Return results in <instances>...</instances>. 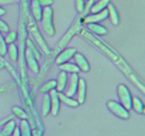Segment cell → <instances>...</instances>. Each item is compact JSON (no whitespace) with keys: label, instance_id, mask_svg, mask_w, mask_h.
I'll use <instances>...</instances> for the list:
<instances>
[{"label":"cell","instance_id":"obj_1","mask_svg":"<svg viewBox=\"0 0 145 136\" xmlns=\"http://www.w3.org/2000/svg\"><path fill=\"white\" fill-rule=\"evenodd\" d=\"M80 34L82 35V36H83L84 38H86V40H88L89 42H91L92 44H93L95 46L97 47L99 49H100L105 55H106L109 58H110L115 63H116V62H118V60L120 56H119V55H118V53H116V52H114L113 51H112L110 48H108L107 46H106L104 44L102 43L99 39H97L96 37L93 36L91 33H89V31H86V29L82 28L80 31Z\"/></svg>","mask_w":145,"mask_h":136},{"label":"cell","instance_id":"obj_19","mask_svg":"<svg viewBox=\"0 0 145 136\" xmlns=\"http://www.w3.org/2000/svg\"><path fill=\"white\" fill-rule=\"evenodd\" d=\"M131 109H133L136 113L139 114H143L144 110V103H142L141 99L137 96H134L132 98V105Z\"/></svg>","mask_w":145,"mask_h":136},{"label":"cell","instance_id":"obj_15","mask_svg":"<svg viewBox=\"0 0 145 136\" xmlns=\"http://www.w3.org/2000/svg\"><path fill=\"white\" fill-rule=\"evenodd\" d=\"M31 11L33 19L35 21H40L42 16V8L40 5L38 0H32L31 3Z\"/></svg>","mask_w":145,"mask_h":136},{"label":"cell","instance_id":"obj_14","mask_svg":"<svg viewBox=\"0 0 145 136\" xmlns=\"http://www.w3.org/2000/svg\"><path fill=\"white\" fill-rule=\"evenodd\" d=\"M106 8L108 10V18H110L112 24L114 26H118L120 22V18L117 8L112 3H110Z\"/></svg>","mask_w":145,"mask_h":136},{"label":"cell","instance_id":"obj_5","mask_svg":"<svg viewBox=\"0 0 145 136\" xmlns=\"http://www.w3.org/2000/svg\"><path fill=\"white\" fill-rule=\"evenodd\" d=\"M106 106L110 112L119 118L127 120L130 118L129 110L125 109L119 102L114 100H109L106 103Z\"/></svg>","mask_w":145,"mask_h":136},{"label":"cell","instance_id":"obj_25","mask_svg":"<svg viewBox=\"0 0 145 136\" xmlns=\"http://www.w3.org/2000/svg\"><path fill=\"white\" fill-rule=\"evenodd\" d=\"M56 88V80L55 79H51L45 82L40 87V92L42 93L47 94L49 93L52 89H55Z\"/></svg>","mask_w":145,"mask_h":136},{"label":"cell","instance_id":"obj_34","mask_svg":"<svg viewBox=\"0 0 145 136\" xmlns=\"http://www.w3.org/2000/svg\"><path fill=\"white\" fill-rule=\"evenodd\" d=\"M6 13H7V11H6L5 8H4L3 7H0V17L3 16H4L6 14Z\"/></svg>","mask_w":145,"mask_h":136},{"label":"cell","instance_id":"obj_21","mask_svg":"<svg viewBox=\"0 0 145 136\" xmlns=\"http://www.w3.org/2000/svg\"><path fill=\"white\" fill-rule=\"evenodd\" d=\"M59 69L66 73L71 74H78L80 72L77 66L75 64L71 63V62H65L59 65Z\"/></svg>","mask_w":145,"mask_h":136},{"label":"cell","instance_id":"obj_18","mask_svg":"<svg viewBox=\"0 0 145 136\" xmlns=\"http://www.w3.org/2000/svg\"><path fill=\"white\" fill-rule=\"evenodd\" d=\"M86 28L93 33L99 35H105L108 34V31L103 26L99 24H86Z\"/></svg>","mask_w":145,"mask_h":136},{"label":"cell","instance_id":"obj_22","mask_svg":"<svg viewBox=\"0 0 145 136\" xmlns=\"http://www.w3.org/2000/svg\"><path fill=\"white\" fill-rule=\"evenodd\" d=\"M42 109H41V113L43 116H47L50 112V99L49 94H45L42 99Z\"/></svg>","mask_w":145,"mask_h":136},{"label":"cell","instance_id":"obj_6","mask_svg":"<svg viewBox=\"0 0 145 136\" xmlns=\"http://www.w3.org/2000/svg\"><path fill=\"white\" fill-rule=\"evenodd\" d=\"M25 60L28 68L31 69V72H33L34 74L39 73L40 67L38 63V60L28 48H25Z\"/></svg>","mask_w":145,"mask_h":136},{"label":"cell","instance_id":"obj_8","mask_svg":"<svg viewBox=\"0 0 145 136\" xmlns=\"http://www.w3.org/2000/svg\"><path fill=\"white\" fill-rule=\"evenodd\" d=\"M50 99V112L53 116H57L60 109V100L58 96V92L55 89H52L49 92Z\"/></svg>","mask_w":145,"mask_h":136},{"label":"cell","instance_id":"obj_12","mask_svg":"<svg viewBox=\"0 0 145 136\" xmlns=\"http://www.w3.org/2000/svg\"><path fill=\"white\" fill-rule=\"evenodd\" d=\"M73 58L74 59L75 65L79 67L80 71H82L84 72H88L90 70V65L87 60L82 53L76 52L74 55Z\"/></svg>","mask_w":145,"mask_h":136},{"label":"cell","instance_id":"obj_20","mask_svg":"<svg viewBox=\"0 0 145 136\" xmlns=\"http://www.w3.org/2000/svg\"><path fill=\"white\" fill-rule=\"evenodd\" d=\"M7 54L8 55L9 60L12 62H16L18 58V50L16 45L14 43L7 45Z\"/></svg>","mask_w":145,"mask_h":136},{"label":"cell","instance_id":"obj_26","mask_svg":"<svg viewBox=\"0 0 145 136\" xmlns=\"http://www.w3.org/2000/svg\"><path fill=\"white\" fill-rule=\"evenodd\" d=\"M26 45H27V48L31 51L33 55L35 56V58H36L37 60H39L41 59V54L40 53L39 51L37 49L36 46L33 44V41H31V39H28L26 41Z\"/></svg>","mask_w":145,"mask_h":136},{"label":"cell","instance_id":"obj_3","mask_svg":"<svg viewBox=\"0 0 145 136\" xmlns=\"http://www.w3.org/2000/svg\"><path fill=\"white\" fill-rule=\"evenodd\" d=\"M40 21H42L44 32L50 36H53L55 34V29L53 24V11L51 7L42 8Z\"/></svg>","mask_w":145,"mask_h":136},{"label":"cell","instance_id":"obj_23","mask_svg":"<svg viewBox=\"0 0 145 136\" xmlns=\"http://www.w3.org/2000/svg\"><path fill=\"white\" fill-rule=\"evenodd\" d=\"M58 96H59L60 101L63 102L65 105L69 106V107L76 108L79 106L77 101L74 100V99L71 97H68V96H65L64 93H58Z\"/></svg>","mask_w":145,"mask_h":136},{"label":"cell","instance_id":"obj_29","mask_svg":"<svg viewBox=\"0 0 145 136\" xmlns=\"http://www.w3.org/2000/svg\"><path fill=\"white\" fill-rule=\"evenodd\" d=\"M7 52V45L4 41V38L0 33V56L4 57Z\"/></svg>","mask_w":145,"mask_h":136},{"label":"cell","instance_id":"obj_32","mask_svg":"<svg viewBox=\"0 0 145 136\" xmlns=\"http://www.w3.org/2000/svg\"><path fill=\"white\" fill-rule=\"evenodd\" d=\"M18 1V0H0V6L14 4V3H16Z\"/></svg>","mask_w":145,"mask_h":136},{"label":"cell","instance_id":"obj_17","mask_svg":"<svg viewBox=\"0 0 145 136\" xmlns=\"http://www.w3.org/2000/svg\"><path fill=\"white\" fill-rule=\"evenodd\" d=\"M110 3V0H99L97 2L93 3L91 7L89 12L91 14H97L107 8L108 5Z\"/></svg>","mask_w":145,"mask_h":136},{"label":"cell","instance_id":"obj_4","mask_svg":"<svg viewBox=\"0 0 145 136\" xmlns=\"http://www.w3.org/2000/svg\"><path fill=\"white\" fill-rule=\"evenodd\" d=\"M117 94L120 102L119 103L127 110H130L132 105V96L130 90L124 84H120L117 86Z\"/></svg>","mask_w":145,"mask_h":136},{"label":"cell","instance_id":"obj_36","mask_svg":"<svg viewBox=\"0 0 145 136\" xmlns=\"http://www.w3.org/2000/svg\"><path fill=\"white\" fill-rule=\"evenodd\" d=\"M85 1H88V0H85Z\"/></svg>","mask_w":145,"mask_h":136},{"label":"cell","instance_id":"obj_30","mask_svg":"<svg viewBox=\"0 0 145 136\" xmlns=\"http://www.w3.org/2000/svg\"><path fill=\"white\" fill-rule=\"evenodd\" d=\"M9 32V27L4 22L3 20L0 18V33H7Z\"/></svg>","mask_w":145,"mask_h":136},{"label":"cell","instance_id":"obj_35","mask_svg":"<svg viewBox=\"0 0 145 136\" xmlns=\"http://www.w3.org/2000/svg\"><path fill=\"white\" fill-rule=\"evenodd\" d=\"M5 67V63L0 60V69H2Z\"/></svg>","mask_w":145,"mask_h":136},{"label":"cell","instance_id":"obj_24","mask_svg":"<svg viewBox=\"0 0 145 136\" xmlns=\"http://www.w3.org/2000/svg\"><path fill=\"white\" fill-rule=\"evenodd\" d=\"M20 133L21 136H32L31 126L27 120H21L20 122Z\"/></svg>","mask_w":145,"mask_h":136},{"label":"cell","instance_id":"obj_27","mask_svg":"<svg viewBox=\"0 0 145 136\" xmlns=\"http://www.w3.org/2000/svg\"><path fill=\"white\" fill-rule=\"evenodd\" d=\"M17 38H18L17 32L14 31H9L8 33H7V35L4 38V41H5L7 45H9V44L14 43L17 40Z\"/></svg>","mask_w":145,"mask_h":136},{"label":"cell","instance_id":"obj_7","mask_svg":"<svg viewBox=\"0 0 145 136\" xmlns=\"http://www.w3.org/2000/svg\"><path fill=\"white\" fill-rule=\"evenodd\" d=\"M76 52V49L74 48H69L63 50L59 53L55 59V63L58 65L67 62L72 58H73L74 55Z\"/></svg>","mask_w":145,"mask_h":136},{"label":"cell","instance_id":"obj_31","mask_svg":"<svg viewBox=\"0 0 145 136\" xmlns=\"http://www.w3.org/2000/svg\"><path fill=\"white\" fill-rule=\"evenodd\" d=\"M40 5L41 7H51L53 4V0H38Z\"/></svg>","mask_w":145,"mask_h":136},{"label":"cell","instance_id":"obj_33","mask_svg":"<svg viewBox=\"0 0 145 136\" xmlns=\"http://www.w3.org/2000/svg\"><path fill=\"white\" fill-rule=\"evenodd\" d=\"M12 136H21V133H20V128L18 127H16L14 129V132L12 133Z\"/></svg>","mask_w":145,"mask_h":136},{"label":"cell","instance_id":"obj_11","mask_svg":"<svg viewBox=\"0 0 145 136\" xmlns=\"http://www.w3.org/2000/svg\"><path fill=\"white\" fill-rule=\"evenodd\" d=\"M77 94V102L79 105L84 104L86 101V82L83 78H79L78 86L76 90Z\"/></svg>","mask_w":145,"mask_h":136},{"label":"cell","instance_id":"obj_28","mask_svg":"<svg viewBox=\"0 0 145 136\" xmlns=\"http://www.w3.org/2000/svg\"><path fill=\"white\" fill-rule=\"evenodd\" d=\"M12 112L14 115L21 118V120H26L27 118H28L26 113L18 106H14L12 108Z\"/></svg>","mask_w":145,"mask_h":136},{"label":"cell","instance_id":"obj_2","mask_svg":"<svg viewBox=\"0 0 145 136\" xmlns=\"http://www.w3.org/2000/svg\"><path fill=\"white\" fill-rule=\"evenodd\" d=\"M28 30L31 33L32 38H33V40H35L36 43L40 48V49L43 51L44 53L46 54V55H49L51 52L50 49L47 42H45L40 31L38 29V26L36 25L33 20L31 19L29 21V23L28 24Z\"/></svg>","mask_w":145,"mask_h":136},{"label":"cell","instance_id":"obj_16","mask_svg":"<svg viewBox=\"0 0 145 136\" xmlns=\"http://www.w3.org/2000/svg\"><path fill=\"white\" fill-rule=\"evenodd\" d=\"M16 127V123L15 120L13 119L8 120L3 125L2 128L0 131V134L2 136H11Z\"/></svg>","mask_w":145,"mask_h":136},{"label":"cell","instance_id":"obj_13","mask_svg":"<svg viewBox=\"0 0 145 136\" xmlns=\"http://www.w3.org/2000/svg\"><path fill=\"white\" fill-rule=\"evenodd\" d=\"M68 82V75L67 73L61 71L58 75L56 80V88L55 90L58 93H63L64 91L66 89L67 84Z\"/></svg>","mask_w":145,"mask_h":136},{"label":"cell","instance_id":"obj_9","mask_svg":"<svg viewBox=\"0 0 145 136\" xmlns=\"http://www.w3.org/2000/svg\"><path fill=\"white\" fill-rule=\"evenodd\" d=\"M108 18L107 8L103 10L101 12L94 14H89L84 18V24H98L102 21H104Z\"/></svg>","mask_w":145,"mask_h":136},{"label":"cell","instance_id":"obj_10","mask_svg":"<svg viewBox=\"0 0 145 136\" xmlns=\"http://www.w3.org/2000/svg\"><path fill=\"white\" fill-rule=\"evenodd\" d=\"M78 81H79L78 74H72L69 82H67V88L66 89V92L64 93L65 96L72 98L76 94L78 86Z\"/></svg>","mask_w":145,"mask_h":136}]
</instances>
